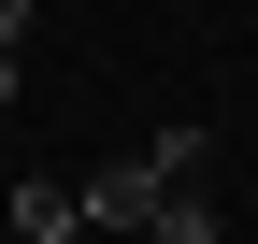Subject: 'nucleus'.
Returning a JSON list of instances; mask_svg holds the SVG:
<instances>
[{
    "label": "nucleus",
    "mask_w": 258,
    "mask_h": 244,
    "mask_svg": "<svg viewBox=\"0 0 258 244\" xmlns=\"http://www.w3.org/2000/svg\"><path fill=\"white\" fill-rule=\"evenodd\" d=\"M72 244H101V230H72Z\"/></svg>",
    "instance_id": "nucleus-5"
},
{
    "label": "nucleus",
    "mask_w": 258,
    "mask_h": 244,
    "mask_svg": "<svg viewBox=\"0 0 258 244\" xmlns=\"http://www.w3.org/2000/svg\"><path fill=\"white\" fill-rule=\"evenodd\" d=\"M29 15H43V0H0V115H15V86H29Z\"/></svg>",
    "instance_id": "nucleus-4"
},
{
    "label": "nucleus",
    "mask_w": 258,
    "mask_h": 244,
    "mask_svg": "<svg viewBox=\"0 0 258 244\" xmlns=\"http://www.w3.org/2000/svg\"><path fill=\"white\" fill-rule=\"evenodd\" d=\"M0 216H15V244H72L86 216H72V187H57V172H29L15 201H0Z\"/></svg>",
    "instance_id": "nucleus-2"
},
{
    "label": "nucleus",
    "mask_w": 258,
    "mask_h": 244,
    "mask_svg": "<svg viewBox=\"0 0 258 244\" xmlns=\"http://www.w3.org/2000/svg\"><path fill=\"white\" fill-rule=\"evenodd\" d=\"M201 172V130H158V144H115L101 172L72 187V216L101 230V244H144V216H158V187H186Z\"/></svg>",
    "instance_id": "nucleus-1"
},
{
    "label": "nucleus",
    "mask_w": 258,
    "mask_h": 244,
    "mask_svg": "<svg viewBox=\"0 0 258 244\" xmlns=\"http://www.w3.org/2000/svg\"><path fill=\"white\" fill-rule=\"evenodd\" d=\"M144 244H230V230H215V201H201V172H186V187H158V216H144Z\"/></svg>",
    "instance_id": "nucleus-3"
}]
</instances>
